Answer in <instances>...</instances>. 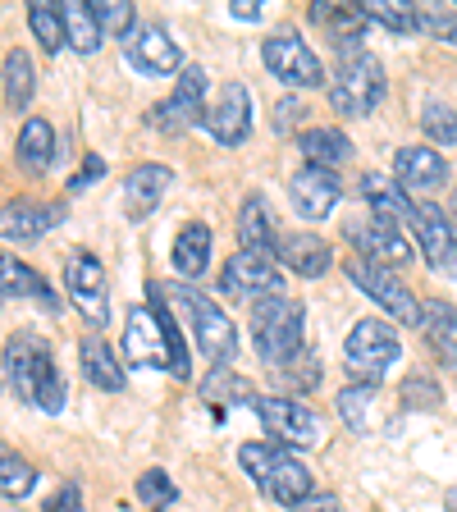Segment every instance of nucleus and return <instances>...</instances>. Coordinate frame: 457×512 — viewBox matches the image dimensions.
<instances>
[{
  "mask_svg": "<svg viewBox=\"0 0 457 512\" xmlns=\"http://www.w3.org/2000/svg\"><path fill=\"white\" fill-rule=\"evenodd\" d=\"M343 234H348V243L357 247V256L362 261H375V266H412V243L403 238V229H398V220H384V215H371V220H352L343 224Z\"/></svg>",
  "mask_w": 457,
  "mask_h": 512,
  "instance_id": "11",
  "label": "nucleus"
},
{
  "mask_svg": "<svg viewBox=\"0 0 457 512\" xmlns=\"http://www.w3.org/2000/svg\"><path fill=\"white\" fill-rule=\"evenodd\" d=\"M275 252H279V261H284L293 275H302V279H320L325 270H330V261H334L330 243L316 238L311 229H302V234H284L275 243Z\"/></svg>",
  "mask_w": 457,
  "mask_h": 512,
  "instance_id": "22",
  "label": "nucleus"
},
{
  "mask_svg": "<svg viewBox=\"0 0 457 512\" xmlns=\"http://www.w3.org/2000/svg\"><path fill=\"white\" fill-rule=\"evenodd\" d=\"M398 352H403V343H398L394 325L366 316L352 325L348 343H343V362H348V375L357 384H380L384 371L398 362Z\"/></svg>",
  "mask_w": 457,
  "mask_h": 512,
  "instance_id": "7",
  "label": "nucleus"
},
{
  "mask_svg": "<svg viewBox=\"0 0 457 512\" xmlns=\"http://www.w3.org/2000/svg\"><path fill=\"white\" fill-rule=\"evenodd\" d=\"M229 14H234V19H261V0H234Z\"/></svg>",
  "mask_w": 457,
  "mask_h": 512,
  "instance_id": "47",
  "label": "nucleus"
},
{
  "mask_svg": "<svg viewBox=\"0 0 457 512\" xmlns=\"http://www.w3.org/2000/svg\"><path fill=\"white\" fill-rule=\"evenodd\" d=\"M142 307L128 311V325H124V357L128 366H156V371H170L174 380H188L192 366H188V352H183L179 339V325H174V311L165 307V293L160 284L147 288Z\"/></svg>",
  "mask_w": 457,
  "mask_h": 512,
  "instance_id": "1",
  "label": "nucleus"
},
{
  "mask_svg": "<svg viewBox=\"0 0 457 512\" xmlns=\"http://www.w3.org/2000/svg\"><path fill=\"white\" fill-rule=\"evenodd\" d=\"M138 499L142 503H170L174 499V480L165 476V471H147V476L138 480Z\"/></svg>",
  "mask_w": 457,
  "mask_h": 512,
  "instance_id": "42",
  "label": "nucleus"
},
{
  "mask_svg": "<svg viewBox=\"0 0 457 512\" xmlns=\"http://www.w3.org/2000/svg\"><path fill=\"white\" fill-rule=\"evenodd\" d=\"M293 512H339V494H307Z\"/></svg>",
  "mask_w": 457,
  "mask_h": 512,
  "instance_id": "46",
  "label": "nucleus"
},
{
  "mask_svg": "<svg viewBox=\"0 0 457 512\" xmlns=\"http://www.w3.org/2000/svg\"><path fill=\"white\" fill-rule=\"evenodd\" d=\"M343 266H348L352 284L362 288L371 302H380L394 320H403V325H421V302H416L412 288L398 279V270L375 266V261H362V256H352V261H343Z\"/></svg>",
  "mask_w": 457,
  "mask_h": 512,
  "instance_id": "10",
  "label": "nucleus"
},
{
  "mask_svg": "<svg viewBox=\"0 0 457 512\" xmlns=\"http://www.w3.org/2000/svg\"><path fill=\"white\" fill-rule=\"evenodd\" d=\"M202 128L220 142V147L247 142V133H252V92H247L243 83H229L220 96H215V106H206Z\"/></svg>",
  "mask_w": 457,
  "mask_h": 512,
  "instance_id": "16",
  "label": "nucleus"
},
{
  "mask_svg": "<svg viewBox=\"0 0 457 512\" xmlns=\"http://www.w3.org/2000/svg\"><path fill=\"white\" fill-rule=\"evenodd\" d=\"M394 174L403 183V192H435L448 183V160L430 147H398Z\"/></svg>",
  "mask_w": 457,
  "mask_h": 512,
  "instance_id": "19",
  "label": "nucleus"
},
{
  "mask_svg": "<svg viewBox=\"0 0 457 512\" xmlns=\"http://www.w3.org/2000/svg\"><path fill=\"white\" fill-rule=\"evenodd\" d=\"M19 165L28 174H46L55 165V128H51V119H42V115H28V124H23V133H19Z\"/></svg>",
  "mask_w": 457,
  "mask_h": 512,
  "instance_id": "28",
  "label": "nucleus"
},
{
  "mask_svg": "<svg viewBox=\"0 0 457 512\" xmlns=\"http://www.w3.org/2000/svg\"><path fill=\"white\" fill-rule=\"evenodd\" d=\"M60 14H64V32H69V46L74 51H83V55H92L96 46H101V23H96V14H92V5H83V0H69V5H60Z\"/></svg>",
  "mask_w": 457,
  "mask_h": 512,
  "instance_id": "32",
  "label": "nucleus"
},
{
  "mask_svg": "<svg viewBox=\"0 0 457 512\" xmlns=\"http://www.w3.org/2000/svg\"><path fill=\"white\" fill-rule=\"evenodd\" d=\"M160 293H165V298L174 302V311H179V316L192 325V339H197V348H202L206 362H215V366L234 362V352H238L234 320L224 316V311L215 307L211 298H206L202 288H192V284H165Z\"/></svg>",
  "mask_w": 457,
  "mask_h": 512,
  "instance_id": "3",
  "label": "nucleus"
},
{
  "mask_svg": "<svg viewBox=\"0 0 457 512\" xmlns=\"http://www.w3.org/2000/svg\"><path fill=\"white\" fill-rule=\"evenodd\" d=\"M279 380L293 384V389H316L320 384V357L316 352H298V357H288L279 366Z\"/></svg>",
  "mask_w": 457,
  "mask_h": 512,
  "instance_id": "37",
  "label": "nucleus"
},
{
  "mask_svg": "<svg viewBox=\"0 0 457 512\" xmlns=\"http://www.w3.org/2000/svg\"><path fill=\"white\" fill-rule=\"evenodd\" d=\"M238 462H243L247 476L275 503H284V508H298L311 494V471L279 444H243L238 448Z\"/></svg>",
  "mask_w": 457,
  "mask_h": 512,
  "instance_id": "5",
  "label": "nucleus"
},
{
  "mask_svg": "<svg viewBox=\"0 0 457 512\" xmlns=\"http://www.w3.org/2000/svg\"><path fill=\"white\" fill-rule=\"evenodd\" d=\"M311 23L330 28L339 42H357L371 19H366L362 5H334V0H316V5H311Z\"/></svg>",
  "mask_w": 457,
  "mask_h": 512,
  "instance_id": "31",
  "label": "nucleus"
},
{
  "mask_svg": "<svg viewBox=\"0 0 457 512\" xmlns=\"http://www.w3.org/2000/svg\"><path fill=\"white\" fill-rule=\"evenodd\" d=\"M298 115H302V106H298V101H284V106H279L275 128H293V124H298Z\"/></svg>",
  "mask_w": 457,
  "mask_h": 512,
  "instance_id": "48",
  "label": "nucleus"
},
{
  "mask_svg": "<svg viewBox=\"0 0 457 512\" xmlns=\"http://www.w3.org/2000/svg\"><path fill=\"white\" fill-rule=\"evenodd\" d=\"M0 83H5V106L19 115L32 106V92H37V69H32V55L23 46H14L5 55V69H0Z\"/></svg>",
  "mask_w": 457,
  "mask_h": 512,
  "instance_id": "29",
  "label": "nucleus"
},
{
  "mask_svg": "<svg viewBox=\"0 0 457 512\" xmlns=\"http://www.w3.org/2000/svg\"><path fill=\"white\" fill-rule=\"evenodd\" d=\"M32 485H37V467H32L23 453L0 444V494L23 499V494H32Z\"/></svg>",
  "mask_w": 457,
  "mask_h": 512,
  "instance_id": "33",
  "label": "nucleus"
},
{
  "mask_svg": "<svg viewBox=\"0 0 457 512\" xmlns=\"http://www.w3.org/2000/svg\"><path fill=\"white\" fill-rule=\"evenodd\" d=\"M0 293L5 298H37L42 311H60V298L46 288V279L37 270H28L23 261H14L10 252H0Z\"/></svg>",
  "mask_w": 457,
  "mask_h": 512,
  "instance_id": "25",
  "label": "nucleus"
},
{
  "mask_svg": "<svg viewBox=\"0 0 457 512\" xmlns=\"http://www.w3.org/2000/svg\"><path fill=\"white\" fill-rule=\"evenodd\" d=\"M64 284H69V298L78 302L87 320H92L96 330L110 320V279H106V266L96 261V256L78 252L69 266H64Z\"/></svg>",
  "mask_w": 457,
  "mask_h": 512,
  "instance_id": "15",
  "label": "nucleus"
},
{
  "mask_svg": "<svg viewBox=\"0 0 457 512\" xmlns=\"http://www.w3.org/2000/svg\"><path fill=\"white\" fill-rule=\"evenodd\" d=\"M156 512H160V508H156Z\"/></svg>",
  "mask_w": 457,
  "mask_h": 512,
  "instance_id": "52",
  "label": "nucleus"
},
{
  "mask_svg": "<svg viewBox=\"0 0 457 512\" xmlns=\"http://www.w3.org/2000/svg\"><path fill=\"white\" fill-rule=\"evenodd\" d=\"M174 188V174L165 165H138V170L128 174L124 183V211L128 220H147L160 202H165V192Z\"/></svg>",
  "mask_w": 457,
  "mask_h": 512,
  "instance_id": "21",
  "label": "nucleus"
},
{
  "mask_svg": "<svg viewBox=\"0 0 457 512\" xmlns=\"http://www.w3.org/2000/svg\"><path fill=\"white\" fill-rule=\"evenodd\" d=\"M453 220H457V211H453Z\"/></svg>",
  "mask_w": 457,
  "mask_h": 512,
  "instance_id": "50",
  "label": "nucleus"
},
{
  "mask_svg": "<svg viewBox=\"0 0 457 512\" xmlns=\"http://www.w3.org/2000/svg\"><path fill=\"white\" fill-rule=\"evenodd\" d=\"M78 362H83L87 384L106 389V394H119V389H124V366L115 362V352L106 348L101 334H83V343H78Z\"/></svg>",
  "mask_w": 457,
  "mask_h": 512,
  "instance_id": "24",
  "label": "nucleus"
},
{
  "mask_svg": "<svg viewBox=\"0 0 457 512\" xmlns=\"http://www.w3.org/2000/svg\"><path fill=\"white\" fill-rule=\"evenodd\" d=\"M206 394H229V398H252V389H247V380H238V375L229 371H215L211 380H206Z\"/></svg>",
  "mask_w": 457,
  "mask_h": 512,
  "instance_id": "43",
  "label": "nucleus"
},
{
  "mask_svg": "<svg viewBox=\"0 0 457 512\" xmlns=\"http://www.w3.org/2000/svg\"><path fill=\"white\" fill-rule=\"evenodd\" d=\"M55 220H60L55 206H42V202H32V197H19V202L0 206V238H5V243H37Z\"/></svg>",
  "mask_w": 457,
  "mask_h": 512,
  "instance_id": "20",
  "label": "nucleus"
},
{
  "mask_svg": "<svg viewBox=\"0 0 457 512\" xmlns=\"http://www.w3.org/2000/svg\"><path fill=\"white\" fill-rule=\"evenodd\" d=\"M46 512H83V490H78L74 480H64L60 490L46 499Z\"/></svg>",
  "mask_w": 457,
  "mask_h": 512,
  "instance_id": "44",
  "label": "nucleus"
},
{
  "mask_svg": "<svg viewBox=\"0 0 457 512\" xmlns=\"http://www.w3.org/2000/svg\"><path fill=\"white\" fill-rule=\"evenodd\" d=\"M421 32L457 46V10H421Z\"/></svg>",
  "mask_w": 457,
  "mask_h": 512,
  "instance_id": "40",
  "label": "nucleus"
},
{
  "mask_svg": "<svg viewBox=\"0 0 457 512\" xmlns=\"http://www.w3.org/2000/svg\"><path fill=\"white\" fill-rule=\"evenodd\" d=\"M403 403L407 407H439V403H444V394H439L435 380H421V375H412V380H403Z\"/></svg>",
  "mask_w": 457,
  "mask_h": 512,
  "instance_id": "41",
  "label": "nucleus"
},
{
  "mask_svg": "<svg viewBox=\"0 0 457 512\" xmlns=\"http://www.w3.org/2000/svg\"><path fill=\"white\" fill-rule=\"evenodd\" d=\"M421 124H426V133L435 142H457V110L444 106V101H430V106L421 110Z\"/></svg>",
  "mask_w": 457,
  "mask_h": 512,
  "instance_id": "38",
  "label": "nucleus"
},
{
  "mask_svg": "<svg viewBox=\"0 0 457 512\" xmlns=\"http://www.w3.org/2000/svg\"><path fill=\"white\" fill-rule=\"evenodd\" d=\"M279 284H284V275H279L275 256L270 252H234L229 256V266H224L220 275V288L229 293V298H270V293H279Z\"/></svg>",
  "mask_w": 457,
  "mask_h": 512,
  "instance_id": "14",
  "label": "nucleus"
},
{
  "mask_svg": "<svg viewBox=\"0 0 457 512\" xmlns=\"http://www.w3.org/2000/svg\"><path fill=\"white\" fill-rule=\"evenodd\" d=\"M256 416H261V426L275 435L279 448H316L320 439H325V430H320V416L311 412V407H302L298 398H279V394H261L252 398Z\"/></svg>",
  "mask_w": 457,
  "mask_h": 512,
  "instance_id": "8",
  "label": "nucleus"
},
{
  "mask_svg": "<svg viewBox=\"0 0 457 512\" xmlns=\"http://www.w3.org/2000/svg\"><path fill=\"white\" fill-rule=\"evenodd\" d=\"M366 19L384 23V28H394V32H421V10L416 5H403V0H389V5H362Z\"/></svg>",
  "mask_w": 457,
  "mask_h": 512,
  "instance_id": "36",
  "label": "nucleus"
},
{
  "mask_svg": "<svg viewBox=\"0 0 457 512\" xmlns=\"http://www.w3.org/2000/svg\"><path fill=\"white\" fill-rule=\"evenodd\" d=\"M298 147L311 170H330V174H334V165H348V156H352V142L343 128H307L298 138Z\"/></svg>",
  "mask_w": 457,
  "mask_h": 512,
  "instance_id": "27",
  "label": "nucleus"
},
{
  "mask_svg": "<svg viewBox=\"0 0 457 512\" xmlns=\"http://www.w3.org/2000/svg\"><path fill=\"white\" fill-rule=\"evenodd\" d=\"M0 298H5V293H0Z\"/></svg>",
  "mask_w": 457,
  "mask_h": 512,
  "instance_id": "51",
  "label": "nucleus"
},
{
  "mask_svg": "<svg viewBox=\"0 0 457 512\" xmlns=\"http://www.w3.org/2000/svg\"><path fill=\"white\" fill-rule=\"evenodd\" d=\"M124 60L138 69L142 78H165L179 69V42H174L165 23H138V28L124 37Z\"/></svg>",
  "mask_w": 457,
  "mask_h": 512,
  "instance_id": "13",
  "label": "nucleus"
},
{
  "mask_svg": "<svg viewBox=\"0 0 457 512\" xmlns=\"http://www.w3.org/2000/svg\"><path fill=\"white\" fill-rule=\"evenodd\" d=\"M206 115V69L202 64H188L183 78L174 83V92L151 106V128H165V133H179L188 124H202Z\"/></svg>",
  "mask_w": 457,
  "mask_h": 512,
  "instance_id": "12",
  "label": "nucleus"
},
{
  "mask_svg": "<svg viewBox=\"0 0 457 512\" xmlns=\"http://www.w3.org/2000/svg\"><path fill=\"white\" fill-rule=\"evenodd\" d=\"M211 266V229L202 220H188L174 238V270L183 279H202Z\"/></svg>",
  "mask_w": 457,
  "mask_h": 512,
  "instance_id": "26",
  "label": "nucleus"
},
{
  "mask_svg": "<svg viewBox=\"0 0 457 512\" xmlns=\"http://www.w3.org/2000/svg\"><path fill=\"white\" fill-rule=\"evenodd\" d=\"M101 174H106V160H101V156H87L83 160V174H78V179H69V192H83L87 179H101Z\"/></svg>",
  "mask_w": 457,
  "mask_h": 512,
  "instance_id": "45",
  "label": "nucleus"
},
{
  "mask_svg": "<svg viewBox=\"0 0 457 512\" xmlns=\"http://www.w3.org/2000/svg\"><path fill=\"white\" fill-rule=\"evenodd\" d=\"M0 362H5V375H10L14 394L28 407L51 412V416L64 412V380H60V371H55L51 343H46L42 334H10Z\"/></svg>",
  "mask_w": 457,
  "mask_h": 512,
  "instance_id": "2",
  "label": "nucleus"
},
{
  "mask_svg": "<svg viewBox=\"0 0 457 512\" xmlns=\"http://www.w3.org/2000/svg\"><path fill=\"white\" fill-rule=\"evenodd\" d=\"M416 229V238H421V252H426V261L435 270H453L457 266V224L448 220L439 206L430 202H416L412 206V220H407Z\"/></svg>",
  "mask_w": 457,
  "mask_h": 512,
  "instance_id": "17",
  "label": "nucleus"
},
{
  "mask_svg": "<svg viewBox=\"0 0 457 512\" xmlns=\"http://www.w3.org/2000/svg\"><path fill=\"white\" fill-rule=\"evenodd\" d=\"M96 23H101V32H119V37H128V32L138 28L133 23V5H124V0H101V5H92Z\"/></svg>",
  "mask_w": 457,
  "mask_h": 512,
  "instance_id": "39",
  "label": "nucleus"
},
{
  "mask_svg": "<svg viewBox=\"0 0 457 512\" xmlns=\"http://www.w3.org/2000/svg\"><path fill=\"white\" fill-rule=\"evenodd\" d=\"M421 330H426V343L444 366H457V307L430 298L421 307Z\"/></svg>",
  "mask_w": 457,
  "mask_h": 512,
  "instance_id": "23",
  "label": "nucleus"
},
{
  "mask_svg": "<svg viewBox=\"0 0 457 512\" xmlns=\"http://www.w3.org/2000/svg\"><path fill=\"white\" fill-rule=\"evenodd\" d=\"M330 101L339 115L357 119V115H371L375 106L384 101V64L375 60L371 51H343L339 69L330 78Z\"/></svg>",
  "mask_w": 457,
  "mask_h": 512,
  "instance_id": "6",
  "label": "nucleus"
},
{
  "mask_svg": "<svg viewBox=\"0 0 457 512\" xmlns=\"http://www.w3.org/2000/svg\"><path fill=\"white\" fill-rule=\"evenodd\" d=\"M302 325H307V307L288 293H270V298L256 302L252 311V339L261 362L284 366L288 357L302 352Z\"/></svg>",
  "mask_w": 457,
  "mask_h": 512,
  "instance_id": "4",
  "label": "nucleus"
},
{
  "mask_svg": "<svg viewBox=\"0 0 457 512\" xmlns=\"http://www.w3.org/2000/svg\"><path fill=\"white\" fill-rule=\"evenodd\" d=\"M375 394H380V384H348L339 394V416L348 421L352 430H371V407H375Z\"/></svg>",
  "mask_w": 457,
  "mask_h": 512,
  "instance_id": "35",
  "label": "nucleus"
},
{
  "mask_svg": "<svg viewBox=\"0 0 457 512\" xmlns=\"http://www.w3.org/2000/svg\"><path fill=\"white\" fill-rule=\"evenodd\" d=\"M238 238H243L247 252H270L275 256V220H270V206L261 192H252L243 202V215H238Z\"/></svg>",
  "mask_w": 457,
  "mask_h": 512,
  "instance_id": "30",
  "label": "nucleus"
},
{
  "mask_svg": "<svg viewBox=\"0 0 457 512\" xmlns=\"http://www.w3.org/2000/svg\"><path fill=\"white\" fill-rule=\"evenodd\" d=\"M448 512H457V485L448 490Z\"/></svg>",
  "mask_w": 457,
  "mask_h": 512,
  "instance_id": "49",
  "label": "nucleus"
},
{
  "mask_svg": "<svg viewBox=\"0 0 457 512\" xmlns=\"http://www.w3.org/2000/svg\"><path fill=\"white\" fill-rule=\"evenodd\" d=\"M261 60H266L270 74H275L279 83H288V87H325V83H330V78H325L320 55L311 51V46L302 42L293 28L270 32L266 42H261Z\"/></svg>",
  "mask_w": 457,
  "mask_h": 512,
  "instance_id": "9",
  "label": "nucleus"
},
{
  "mask_svg": "<svg viewBox=\"0 0 457 512\" xmlns=\"http://www.w3.org/2000/svg\"><path fill=\"white\" fill-rule=\"evenodd\" d=\"M288 192H293V206H298V215L302 220H325V215L339 206V197H343V188H339V179H334L330 170H298L293 174V183H288Z\"/></svg>",
  "mask_w": 457,
  "mask_h": 512,
  "instance_id": "18",
  "label": "nucleus"
},
{
  "mask_svg": "<svg viewBox=\"0 0 457 512\" xmlns=\"http://www.w3.org/2000/svg\"><path fill=\"white\" fill-rule=\"evenodd\" d=\"M28 28H32V37L46 46V51H64L69 46V32H64V14L55 10V5H46V0H37L28 10Z\"/></svg>",
  "mask_w": 457,
  "mask_h": 512,
  "instance_id": "34",
  "label": "nucleus"
}]
</instances>
